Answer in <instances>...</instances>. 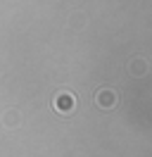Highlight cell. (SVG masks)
<instances>
[{"label": "cell", "mask_w": 152, "mask_h": 157, "mask_svg": "<svg viewBox=\"0 0 152 157\" xmlns=\"http://www.w3.org/2000/svg\"><path fill=\"white\" fill-rule=\"evenodd\" d=\"M71 107H74V98H71L69 93H62V95H57V98H55V109H59V112H69Z\"/></svg>", "instance_id": "cell-1"}, {"label": "cell", "mask_w": 152, "mask_h": 157, "mask_svg": "<svg viewBox=\"0 0 152 157\" xmlns=\"http://www.w3.org/2000/svg\"><path fill=\"white\" fill-rule=\"evenodd\" d=\"M97 102H100L102 107H114V105H116V93H114V90H100V93H97Z\"/></svg>", "instance_id": "cell-2"}]
</instances>
